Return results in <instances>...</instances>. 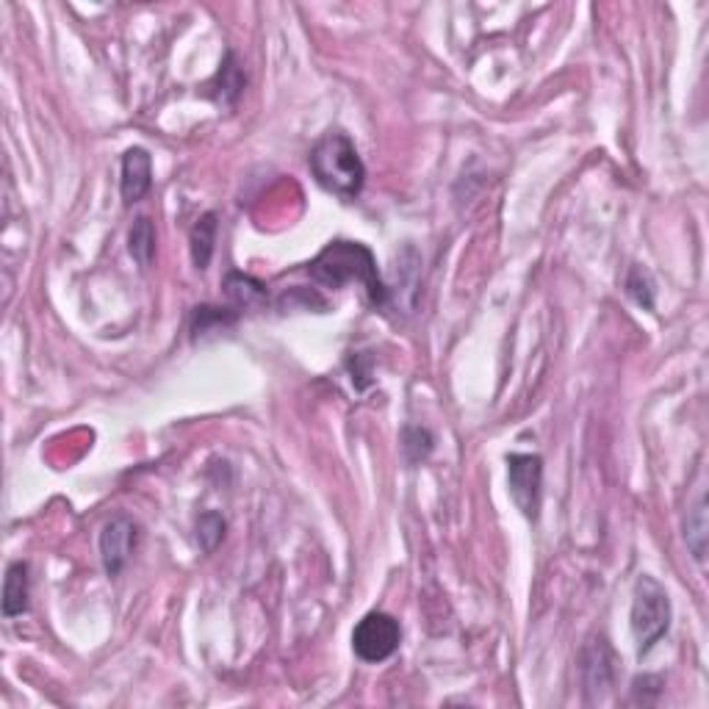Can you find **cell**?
<instances>
[{
    "label": "cell",
    "mask_w": 709,
    "mask_h": 709,
    "mask_svg": "<svg viewBox=\"0 0 709 709\" xmlns=\"http://www.w3.org/2000/svg\"><path fill=\"white\" fill-rule=\"evenodd\" d=\"M402 643V629L394 615L369 613L352 632V649L363 662H385Z\"/></svg>",
    "instance_id": "cell-4"
},
{
    "label": "cell",
    "mask_w": 709,
    "mask_h": 709,
    "mask_svg": "<svg viewBox=\"0 0 709 709\" xmlns=\"http://www.w3.org/2000/svg\"><path fill=\"white\" fill-rule=\"evenodd\" d=\"M244 84H247V81H244V75H241L239 61H236L233 53H228L225 61H222V67H219L217 78L211 81V86H222V92L217 95L219 103H236V97L241 95Z\"/></svg>",
    "instance_id": "cell-15"
},
{
    "label": "cell",
    "mask_w": 709,
    "mask_h": 709,
    "mask_svg": "<svg viewBox=\"0 0 709 709\" xmlns=\"http://www.w3.org/2000/svg\"><path fill=\"white\" fill-rule=\"evenodd\" d=\"M308 275L325 289H344L347 283H361L374 308H383L388 300V289L377 269V258L361 241H330L308 264Z\"/></svg>",
    "instance_id": "cell-1"
},
{
    "label": "cell",
    "mask_w": 709,
    "mask_h": 709,
    "mask_svg": "<svg viewBox=\"0 0 709 709\" xmlns=\"http://www.w3.org/2000/svg\"><path fill=\"white\" fill-rule=\"evenodd\" d=\"M626 294H629L640 308L654 311V294H657V289H654V280H651V275L643 266H632V269H629V275H626Z\"/></svg>",
    "instance_id": "cell-16"
},
{
    "label": "cell",
    "mask_w": 709,
    "mask_h": 709,
    "mask_svg": "<svg viewBox=\"0 0 709 709\" xmlns=\"http://www.w3.org/2000/svg\"><path fill=\"white\" fill-rule=\"evenodd\" d=\"M433 444H435L433 433L424 430V427H405V430H402V452H405V457H408V463H421V460H427L430 452H433Z\"/></svg>",
    "instance_id": "cell-17"
},
{
    "label": "cell",
    "mask_w": 709,
    "mask_h": 709,
    "mask_svg": "<svg viewBox=\"0 0 709 709\" xmlns=\"http://www.w3.org/2000/svg\"><path fill=\"white\" fill-rule=\"evenodd\" d=\"M239 313L233 308H214V305H200L192 313V336L205 338L211 333H222L225 327L236 325Z\"/></svg>",
    "instance_id": "cell-12"
},
{
    "label": "cell",
    "mask_w": 709,
    "mask_h": 709,
    "mask_svg": "<svg viewBox=\"0 0 709 709\" xmlns=\"http://www.w3.org/2000/svg\"><path fill=\"white\" fill-rule=\"evenodd\" d=\"M629 626L637 643V657L649 654L671 629V599L668 590L649 574H640L632 590Z\"/></svg>",
    "instance_id": "cell-3"
},
{
    "label": "cell",
    "mask_w": 709,
    "mask_h": 709,
    "mask_svg": "<svg viewBox=\"0 0 709 709\" xmlns=\"http://www.w3.org/2000/svg\"><path fill=\"white\" fill-rule=\"evenodd\" d=\"M225 294H228L233 311H255V308H264L269 302V291L266 286L253 275H244V272H230L225 277Z\"/></svg>",
    "instance_id": "cell-9"
},
{
    "label": "cell",
    "mask_w": 709,
    "mask_h": 709,
    "mask_svg": "<svg viewBox=\"0 0 709 709\" xmlns=\"http://www.w3.org/2000/svg\"><path fill=\"white\" fill-rule=\"evenodd\" d=\"M214 244H217V214L208 211L203 217L197 219V225L192 228L189 236V247H192V264L205 272L211 258H214Z\"/></svg>",
    "instance_id": "cell-11"
},
{
    "label": "cell",
    "mask_w": 709,
    "mask_h": 709,
    "mask_svg": "<svg viewBox=\"0 0 709 709\" xmlns=\"http://www.w3.org/2000/svg\"><path fill=\"white\" fill-rule=\"evenodd\" d=\"M222 538H225V518L219 516V513L208 510V513L197 518V543H200V549L205 554L214 552L222 543Z\"/></svg>",
    "instance_id": "cell-18"
},
{
    "label": "cell",
    "mask_w": 709,
    "mask_h": 709,
    "mask_svg": "<svg viewBox=\"0 0 709 709\" xmlns=\"http://www.w3.org/2000/svg\"><path fill=\"white\" fill-rule=\"evenodd\" d=\"M660 693H662L660 676H651V673H646V676H637L635 682H632V696H635L637 704H643V707L654 704V701L660 698Z\"/></svg>",
    "instance_id": "cell-19"
},
{
    "label": "cell",
    "mask_w": 709,
    "mask_h": 709,
    "mask_svg": "<svg viewBox=\"0 0 709 709\" xmlns=\"http://www.w3.org/2000/svg\"><path fill=\"white\" fill-rule=\"evenodd\" d=\"M136 549V524L128 516H114L100 529V557L109 577H120Z\"/></svg>",
    "instance_id": "cell-7"
},
{
    "label": "cell",
    "mask_w": 709,
    "mask_h": 709,
    "mask_svg": "<svg viewBox=\"0 0 709 709\" xmlns=\"http://www.w3.org/2000/svg\"><path fill=\"white\" fill-rule=\"evenodd\" d=\"M128 253L133 255V261L139 266L153 264L156 255V228L147 217H139L133 222L131 233H128Z\"/></svg>",
    "instance_id": "cell-13"
},
{
    "label": "cell",
    "mask_w": 709,
    "mask_h": 709,
    "mask_svg": "<svg viewBox=\"0 0 709 709\" xmlns=\"http://www.w3.org/2000/svg\"><path fill=\"white\" fill-rule=\"evenodd\" d=\"M153 186V158L145 147H131L122 156V178L120 192L122 203L133 205L139 200H145V194Z\"/></svg>",
    "instance_id": "cell-8"
},
{
    "label": "cell",
    "mask_w": 709,
    "mask_h": 709,
    "mask_svg": "<svg viewBox=\"0 0 709 709\" xmlns=\"http://www.w3.org/2000/svg\"><path fill=\"white\" fill-rule=\"evenodd\" d=\"M311 172L316 183L338 197H358L366 183V167H363L358 147L347 133H325L311 150Z\"/></svg>",
    "instance_id": "cell-2"
},
{
    "label": "cell",
    "mask_w": 709,
    "mask_h": 709,
    "mask_svg": "<svg viewBox=\"0 0 709 709\" xmlns=\"http://www.w3.org/2000/svg\"><path fill=\"white\" fill-rule=\"evenodd\" d=\"M685 538H687V546H690V552H693V557H696L698 563H704V557H707V502L704 499H698V505L693 507V513L687 516V524H685Z\"/></svg>",
    "instance_id": "cell-14"
},
{
    "label": "cell",
    "mask_w": 709,
    "mask_h": 709,
    "mask_svg": "<svg viewBox=\"0 0 709 709\" xmlns=\"http://www.w3.org/2000/svg\"><path fill=\"white\" fill-rule=\"evenodd\" d=\"M23 613H28V565L17 560L6 568L3 579V615L17 618Z\"/></svg>",
    "instance_id": "cell-10"
},
{
    "label": "cell",
    "mask_w": 709,
    "mask_h": 709,
    "mask_svg": "<svg viewBox=\"0 0 709 709\" xmlns=\"http://www.w3.org/2000/svg\"><path fill=\"white\" fill-rule=\"evenodd\" d=\"M615 668H618V657L613 646L607 643V637H590V643L582 651V685H585L588 704L601 701L604 693L613 687Z\"/></svg>",
    "instance_id": "cell-6"
},
{
    "label": "cell",
    "mask_w": 709,
    "mask_h": 709,
    "mask_svg": "<svg viewBox=\"0 0 709 709\" xmlns=\"http://www.w3.org/2000/svg\"><path fill=\"white\" fill-rule=\"evenodd\" d=\"M507 485L516 507L529 521L541 516V488H543V460L538 455H510L507 457Z\"/></svg>",
    "instance_id": "cell-5"
}]
</instances>
